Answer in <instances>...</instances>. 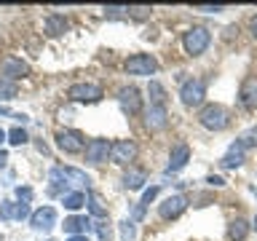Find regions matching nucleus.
Wrapping results in <instances>:
<instances>
[{
    "label": "nucleus",
    "mask_w": 257,
    "mask_h": 241,
    "mask_svg": "<svg viewBox=\"0 0 257 241\" xmlns=\"http://www.w3.org/2000/svg\"><path fill=\"white\" fill-rule=\"evenodd\" d=\"M198 120L204 129H209V132H222V129L230 124V112H228V107H222V104H206V107L198 112Z\"/></svg>",
    "instance_id": "f257e3e1"
},
{
    "label": "nucleus",
    "mask_w": 257,
    "mask_h": 241,
    "mask_svg": "<svg viewBox=\"0 0 257 241\" xmlns=\"http://www.w3.org/2000/svg\"><path fill=\"white\" fill-rule=\"evenodd\" d=\"M209 40H212V35H209L206 27H193V30H188V32H185V38H182L185 54H190V56L204 54L206 48H209Z\"/></svg>",
    "instance_id": "f03ea898"
},
{
    "label": "nucleus",
    "mask_w": 257,
    "mask_h": 241,
    "mask_svg": "<svg viewBox=\"0 0 257 241\" xmlns=\"http://www.w3.org/2000/svg\"><path fill=\"white\" fill-rule=\"evenodd\" d=\"M204 96H206V83L201 78L185 80L182 88H180V99H182L185 107H196V104L204 102Z\"/></svg>",
    "instance_id": "7ed1b4c3"
},
{
    "label": "nucleus",
    "mask_w": 257,
    "mask_h": 241,
    "mask_svg": "<svg viewBox=\"0 0 257 241\" xmlns=\"http://www.w3.org/2000/svg\"><path fill=\"white\" fill-rule=\"evenodd\" d=\"M56 145H59V150L64 153H86V137L75 132V129H59L56 132Z\"/></svg>",
    "instance_id": "20e7f679"
},
{
    "label": "nucleus",
    "mask_w": 257,
    "mask_h": 241,
    "mask_svg": "<svg viewBox=\"0 0 257 241\" xmlns=\"http://www.w3.org/2000/svg\"><path fill=\"white\" fill-rule=\"evenodd\" d=\"M156 70H158V59L153 54H134L126 59L128 75H153Z\"/></svg>",
    "instance_id": "39448f33"
},
{
    "label": "nucleus",
    "mask_w": 257,
    "mask_h": 241,
    "mask_svg": "<svg viewBox=\"0 0 257 241\" xmlns=\"http://www.w3.org/2000/svg\"><path fill=\"white\" fill-rule=\"evenodd\" d=\"M67 96L72 102H99L102 99V86L96 83H72L67 88Z\"/></svg>",
    "instance_id": "423d86ee"
},
{
    "label": "nucleus",
    "mask_w": 257,
    "mask_h": 241,
    "mask_svg": "<svg viewBox=\"0 0 257 241\" xmlns=\"http://www.w3.org/2000/svg\"><path fill=\"white\" fill-rule=\"evenodd\" d=\"M27 75H30V64L16 59V56H6L3 64H0V78H6V80L16 83L19 78H27Z\"/></svg>",
    "instance_id": "0eeeda50"
},
{
    "label": "nucleus",
    "mask_w": 257,
    "mask_h": 241,
    "mask_svg": "<svg viewBox=\"0 0 257 241\" xmlns=\"http://www.w3.org/2000/svg\"><path fill=\"white\" fill-rule=\"evenodd\" d=\"M110 148H112V142L102 140V137L88 140V145H86V161H88V164H104V161L110 158Z\"/></svg>",
    "instance_id": "6e6552de"
},
{
    "label": "nucleus",
    "mask_w": 257,
    "mask_h": 241,
    "mask_svg": "<svg viewBox=\"0 0 257 241\" xmlns=\"http://www.w3.org/2000/svg\"><path fill=\"white\" fill-rule=\"evenodd\" d=\"M185 209H188V198H185L182 193H174V196H169L164 204L158 206V214L164 217V220H177Z\"/></svg>",
    "instance_id": "1a4fd4ad"
},
{
    "label": "nucleus",
    "mask_w": 257,
    "mask_h": 241,
    "mask_svg": "<svg viewBox=\"0 0 257 241\" xmlns=\"http://www.w3.org/2000/svg\"><path fill=\"white\" fill-rule=\"evenodd\" d=\"M188 161H190V145L188 142H177L172 153H169V164H166V172L172 174V172H182L185 166H188Z\"/></svg>",
    "instance_id": "9d476101"
},
{
    "label": "nucleus",
    "mask_w": 257,
    "mask_h": 241,
    "mask_svg": "<svg viewBox=\"0 0 257 241\" xmlns=\"http://www.w3.org/2000/svg\"><path fill=\"white\" fill-rule=\"evenodd\" d=\"M110 158L115 161V164H128V161H134L137 158L134 140H115L110 148Z\"/></svg>",
    "instance_id": "9b49d317"
},
{
    "label": "nucleus",
    "mask_w": 257,
    "mask_h": 241,
    "mask_svg": "<svg viewBox=\"0 0 257 241\" xmlns=\"http://www.w3.org/2000/svg\"><path fill=\"white\" fill-rule=\"evenodd\" d=\"M30 225L35 230H51L54 225H56V209L54 206H40V209H35L32 212V217H30Z\"/></svg>",
    "instance_id": "f8f14e48"
},
{
    "label": "nucleus",
    "mask_w": 257,
    "mask_h": 241,
    "mask_svg": "<svg viewBox=\"0 0 257 241\" xmlns=\"http://www.w3.org/2000/svg\"><path fill=\"white\" fill-rule=\"evenodd\" d=\"M118 102H120V107H123L126 112H140V110H142L140 88H137V86H123V88L118 91Z\"/></svg>",
    "instance_id": "ddd939ff"
},
{
    "label": "nucleus",
    "mask_w": 257,
    "mask_h": 241,
    "mask_svg": "<svg viewBox=\"0 0 257 241\" xmlns=\"http://www.w3.org/2000/svg\"><path fill=\"white\" fill-rule=\"evenodd\" d=\"M166 124H169L166 107H161V104H150V107L145 110V126H148L150 132H161V129H166Z\"/></svg>",
    "instance_id": "4468645a"
},
{
    "label": "nucleus",
    "mask_w": 257,
    "mask_h": 241,
    "mask_svg": "<svg viewBox=\"0 0 257 241\" xmlns=\"http://www.w3.org/2000/svg\"><path fill=\"white\" fill-rule=\"evenodd\" d=\"M244 161H246V148L236 140V142H233L230 148H228V153L222 156L220 166H225V169H238L241 164H244Z\"/></svg>",
    "instance_id": "2eb2a0df"
},
{
    "label": "nucleus",
    "mask_w": 257,
    "mask_h": 241,
    "mask_svg": "<svg viewBox=\"0 0 257 241\" xmlns=\"http://www.w3.org/2000/svg\"><path fill=\"white\" fill-rule=\"evenodd\" d=\"M238 102L244 104L246 110H257V78H246L244 83H241Z\"/></svg>",
    "instance_id": "dca6fc26"
},
{
    "label": "nucleus",
    "mask_w": 257,
    "mask_h": 241,
    "mask_svg": "<svg viewBox=\"0 0 257 241\" xmlns=\"http://www.w3.org/2000/svg\"><path fill=\"white\" fill-rule=\"evenodd\" d=\"M0 217H3V220H24V217H32V212H30V204L6 201V204H0Z\"/></svg>",
    "instance_id": "f3484780"
},
{
    "label": "nucleus",
    "mask_w": 257,
    "mask_h": 241,
    "mask_svg": "<svg viewBox=\"0 0 257 241\" xmlns=\"http://www.w3.org/2000/svg\"><path fill=\"white\" fill-rule=\"evenodd\" d=\"M88 228H91V217L86 214H72L64 220V233H70V236H86Z\"/></svg>",
    "instance_id": "a211bd4d"
},
{
    "label": "nucleus",
    "mask_w": 257,
    "mask_h": 241,
    "mask_svg": "<svg viewBox=\"0 0 257 241\" xmlns=\"http://www.w3.org/2000/svg\"><path fill=\"white\" fill-rule=\"evenodd\" d=\"M67 27H70V22L64 19V16H59V14H51L48 19L43 22V32L48 38H59V35H64L67 32Z\"/></svg>",
    "instance_id": "6ab92c4d"
},
{
    "label": "nucleus",
    "mask_w": 257,
    "mask_h": 241,
    "mask_svg": "<svg viewBox=\"0 0 257 241\" xmlns=\"http://www.w3.org/2000/svg\"><path fill=\"white\" fill-rule=\"evenodd\" d=\"M59 172L70 185H78V188H88V185H91V177L86 172H80V169H75V166H59Z\"/></svg>",
    "instance_id": "aec40b11"
},
{
    "label": "nucleus",
    "mask_w": 257,
    "mask_h": 241,
    "mask_svg": "<svg viewBox=\"0 0 257 241\" xmlns=\"http://www.w3.org/2000/svg\"><path fill=\"white\" fill-rule=\"evenodd\" d=\"M67 180L62 177V172H59V166L56 169H51V185H48V196H67Z\"/></svg>",
    "instance_id": "412c9836"
},
{
    "label": "nucleus",
    "mask_w": 257,
    "mask_h": 241,
    "mask_svg": "<svg viewBox=\"0 0 257 241\" xmlns=\"http://www.w3.org/2000/svg\"><path fill=\"white\" fill-rule=\"evenodd\" d=\"M145 182H148V174H145L142 169H128V172L123 174V185L128 190H140Z\"/></svg>",
    "instance_id": "4be33fe9"
},
{
    "label": "nucleus",
    "mask_w": 257,
    "mask_h": 241,
    "mask_svg": "<svg viewBox=\"0 0 257 241\" xmlns=\"http://www.w3.org/2000/svg\"><path fill=\"white\" fill-rule=\"evenodd\" d=\"M249 236V222L241 220V217H236L230 225H228V238L230 241H244Z\"/></svg>",
    "instance_id": "5701e85b"
},
{
    "label": "nucleus",
    "mask_w": 257,
    "mask_h": 241,
    "mask_svg": "<svg viewBox=\"0 0 257 241\" xmlns=\"http://www.w3.org/2000/svg\"><path fill=\"white\" fill-rule=\"evenodd\" d=\"M86 201H88V196H83L80 190H72L62 198V204H64V209H70V212H78V209L86 206Z\"/></svg>",
    "instance_id": "b1692460"
},
{
    "label": "nucleus",
    "mask_w": 257,
    "mask_h": 241,
    "mask_svg": "<svg viewBox=\"0 0 257 241\" xmlns=\"http://www.w3.org/2000/svg\"><path fill=\"white\" fill-rule=\"evenodd\" d=\"M88 214L91 217H96V220H104V217H107V206L102 204V198L96 196V193H88Z\"/></svg>",
    "instance_id": "393cba45"
},
{
    "label": "nucleus",
    "mask_w": 257,
    "mask_h": 241,
    "mask_svg": "<svg viewBox=\"0 0 257 241\" xmlns=\"http://www.w3.org/2000/svg\"><path fill=\"white\" fill-rule=\"evenodd\" d=\"M148 94H150V104H161V107H164V102H166V88L161 86L158 80H150Z\"/></svg>",
    "instance_id": "a878e982"
},
{
    "label": "nucleus",
    "mask_w": 257,
    "mask_h": 241,
    "mask_svg": "<svg viewBox=\"0 0 257 241\" xmlns=\"http://www.w3.org/2000/svg\"><path fill=\"white\" fill-rule=\"evenodd\" d=\"M16 94H19V86H16L14 80L0 78V99H14Z\"/></svg>",
    "instance_id": "bb28decb"
},
{
    "label": "nucleus",
    "mask_w": 257,
    "mask_h": 241,
    "mask_svg": "<svg viewBox=\"0 0 257 241\" xmlns=\"http://www.w3.org/2000/svg\"><path fill=\"white\" fill-rule=\"evenodd\" d=\"M134 238H137L134 220H123V222H120V241H134Z\"/></svg>",
    "instance_id": "cd10ccee"
},
{
    "label": "nucleus",
    "mask_w": 257,
    "mask_h": 241,
    "mask_svg": "<svg viewBox=\"0 0 257 241\" xmlns=\"http://www.w3.org/2000/svg\"><path fill=\"white\" fill-rule=\"evenodd\" d=\"M27 140H30V137H27V132H24L22 126H14L11 132H8V142H11V145H16V148H19V145H24Z\"/></svg>",
    "instance_id": "c85d7f7f"
},
{
    "label": "nucleus",
    "mask_w": 257,
    "mask_h": 241,
    "mask_svg": "<svg viewBox=\"0 0 257 241\" xmlns=\"http://www.w3.org/2000/svg\"><path fill=\"white\" fill-rule=\"evenodd\" d=\"M238 142L244 145V148H257V124L252 129H246V132L238 137Z\"/></svg>",
    "instance_id": "c756f323"
},
{
    "label": "nucleus",
    "mask_w": 257,
    "mask_h": 241,
    "mask_svg": "<svg viewBox=\"0 0 257 241\" xmlns=\"http://www.w3.org/2000/svg\"><path fill=\"white\" fill-rule=\"evenodd\" d=\"M128 16H134V19H148L150 16V6H126Z\"/></svg>",
    "instance_id": "7c9ffc66"
},
{
    "label": "nucleus",
    "mask_w": 257,
    "mask_h": 241,
    "mask_svg": "<svg viewBox=\"0 0 257 241\" xmlns=\"http://www.w3.org/2000/svg\"><path fill=\"white\" fill-rule=\"evenodd\" d=\"M32 196H35V193H32V188H27V185H19V188H16V198H19L22 204H30Z\"/></svg>",
    "instance_id": "2f4dec72"
},
{
    "label": "nucleus",
    "mask_w": 257,
    "mask_h": 241,
    "mask_svg": "<svg viewBox=\"0 0 257 241\" xmlns=\"http://www.w3.org/2000/svg\"><path fill=\"white\" fill-rule=\"evenodd\" d=\"M156 196H158V188L153 185V188H148V190L142 193V201H140V204H145V206H148L150 201H156Z\"/></svg>",
    "instance_id": "473e14b6"
},
{
    "label": "nucleus",
    "mask_w": 257,
    "mask_h": 241,
    "mask_svg": "<svg viewBox=\"0 0 257 241\" xmlns=\"http://www.w3.org/2000/svg\"><path fill=\"white\" fill-rule=\"evenodd\" d=\"M193 11H201V14H220L225 11L222 6H193Z\"/></svg>",
    "instance_id": "72a5a7b5"
},
{
    "label": "nucleus",
    "mask_w": 257,
    "mask_h": 241,
    "mask_svg": "<svg viewBox=\"0 0 257 241\" xmlns=\"http://www.w3.org/2000/svg\"><path fill=\"white\" fill-rule=\"evenodd\" d=\"M96 236H99L102 241H107V238H110V228H107L104 222H99V225H96Z\"/></svg>",
    "instance_id": "f704fd0d"
},
{
    "label": "nucleus",
    "mask_w": 257,
    "mask_h": 241,
    "mask_svg": "<svg viewBox=\"0 0 257 241\" xmlns=\"http://www.w3.org/2000/svg\"><path fill=\"white\" fill-rule=\"evenodd\" d=\"M206 182H209V185H214V188H222V185H225V180H222V177H217V174H209V177H206Z\"/></svg>",
    "instance_id": "c9c22d12"
},
{
    "label": "nucleus",
    "mask_w": 257,
    "mask_h": 241,
    "mask_svg": "<svg viewBox=\"0 0 257 241\" xmlns=\"http://www.w3.org/2000/svg\"><path fill=\"white\" fill-rule=\"evenodd\" d=\"M145 217V204H137L134 206V220H142Z\"/></svg>",
    "instance_id": "e433bc0d"
},
{
    "label": "nucleus",
    "mask_w": 257,
    "mask_h": 241,
    "mask_svg": "<svg viewBox=\"0 0 257 241\" xmlns=\"http://www.w3.org/2000/svg\"><path fill=\"white\" fill-rule=\"evenodd\" d=\"M249 30H252V35L257 38V16H252V22H249Z\"/></svg>",
    "instance_id": "4c0bfd02"
},
{
    "label": "nucleus",
    "mask_w": 257,
    "mask_h": 241,
    "mask_svg": "<svg viewBox=\"0 0 257 241\" xmlns=\"http://www.w3.org/2000/svg\"><path fill=\"white\" fill-rule=\"evenodd\" d=\"M6 161H8V153H6V150H0V169L6 166Z\"/></svg>",
    "instance_id": "58836bf2"
},
{
    "label": "nucleus",
    "mask_w": 257,
    "mask_h": 241,
    "mask_svg": "<svg viewBox=\"0 0 257 241\" xmlns=\"http://www.w3.org/2000/svg\"><path fill=\"white\" fill-rule=\"evenodd\" d=\"M67 241H88V236H70Z\"/></svg>",
    "instance_id": "ea45409f"
},
{
    "label": "nucleus",
    "mask_w": 257,
    "mask_h": 241,
    "mask_svg": "<svg viewBox=\"0 0 257 241\" xmlns=\"http://www.w3.org/2000/svg\"><path fill=\"white\" fill-rule=\"evenodd\" d=\"M6 137H8V132H3V129H0V142H3V140H6Z\"/></svg>",
    "instance_id": "a19ab883"
},
{
    "label": "nucleus",
    "mask_w": 257,
    "mask_h": 241,
    "mask_svg": "<svg viewBox=\"0 0 257 241\" xmlns=\"http://www.w3.org/2000/svg\"><path fill=\"white\" fill-rule=\"evenodd\" d=\"M0 115H11V112H8L6 107H0Z\"/></svg>",
    "instance_id": "79ce46f5"
},
{
    "label": "nucleus",
    "mask_w": 257,
    "mask_h": 241,
    "mask_svg": "<svg viewBox=\"0 0 257 241\" xmlns=\"http://www.w3.org/2000/svg\"><path fill=\"white\" fill-rule=\"evenodd\" d=\"M252 228L257 230V214H254V220H252Z\"/></svg>",
    "instance_id": "37998d69"
},
{
    "label": "nucleus",
    "mask_w": 257,
    "mask_h": 241,
    "mask_svg": "<svg viewBox=\"0 0 257 241\" xmlns=\"http://www.w3.org/2000/svg\"><path fill=\"white\" fill-rule=\"evenodd\" d=\"M254 196H257V188H254Z\"/></svg>",
    "instance_id": "c03bdc74"
},
{
    "label": "nucleus",
    "mask_w": 257,
    "mask_h": 241,
    "mask_svg": "<svg viewBox=\"0 0 257 241\" xmlns=\"http://www.w3.org/2000/svg\"><path fill=\"white\" fill-rule=\"evenodd\" d=\"M0 241H3V238H0Z\"/></svg>",
    "instance_id": "a18cd8bd"
},
{
    "label": "nucleus",
    "mask_w": 257,
    "mask_h": 241,
    "mask_svg": "<svg viewBox=\"0 0 257 241\" xmlns=\"http://www.w3.org/2000/svg\"><path fill=\"white\" fill-rule=\"evenodd\" d=\"M48 241H51V238H48Z\"/></svg>",
    "instance_id": "49530a36"
}]
</instances>
